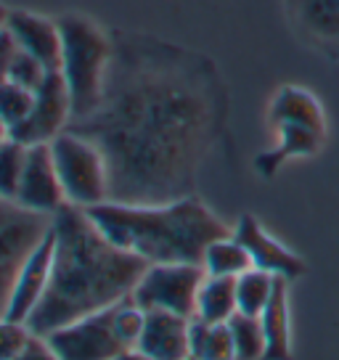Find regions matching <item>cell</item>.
Segmentation results:
<instances>
[{"label": "cell", "mask_w": 339, "mask_h": 360, "mask_svg": "<svg viewBox=\"0 0 339 360\" xmlns=\"http://www.w3.org/2000/svg\"><path fill=\"white\" fill-rule=\"evenodd\" d=\"M223 114V85L207 58L122 34L114 40L98 109L67 130L103 154L109 202L167 204L191 196Z\"/></svg>", "instance_id": "cell-1"}, {"label": "cell", "mask_w": 339, "mask_h": 360, "mask_svg": "<svg viewBox=\"0 0 339 360\" xmlns=\"http://www.w3.org/2000/svg\"><path fill=\"white\" fill-rule=\"evenodd\" d=\"M148 262L117 247L93 223L88 210L64 204L53 214V268L27 328L46 339L79 318L127 300Z\"/></svg>", "instance_id": "cell-2"}, {"label": "cell", "mask_w": 339, "mask_h": 360, "mask_svg": "<svg viewBox=\"0 0 339 360\" xmlns=\"http://www.w3.org/2000/svg\"><path fill=\"white\" fill-rule=\"evenodd\" d=\"M88 214L109 241L143 257L148 265H202L207 247L231 233L226 223L196 196H183L167 204L103 202L91 207Z\"/></svg>", "instance_id": "cell-3"}, {"label": "cell", "mask_w": 339, "mask_h": 360, "mask_svg": "<svg viewBox=\"0 0 339 360\" xmlns=\"http://www.w3.org/2000/svg\"><path fill=\"white\" fill-rule=\"evenodd\" d=\"M61 30V67L72 98V120H82L98 109L112 64L114 40L91 19L69 13L58 19Z\"/></svg>", "instance_id": "cell-4"}, {"label": "cell", "mask_w": 339, "mask_h": 360, "mask_svg": "<svg viewBox=\"0 0 339 360\" xmlns=\"http://www.w3.org/2000/svg\"><path fill=\"white\" fill-rule=\"evenodd\" d=\"M271 122L276 127V148L257 159L260 172L271 175L276 167L292 157H310L316 154L324 135H326V120L318 98L305 88L286 85L276 93L271 106Z\"/></svg>", "instance_id": "cell-5"}, {"label": "cell", "mask_w": 339, "mask_h": 360, "mask_svg": "<svg viewBox=\"0 0 339 360\" xmlns=\"http://www.w3.org/2000/svg\"><path fill=\"white\" fill-rule=\"evenodd\" d=\"M51 154L67 204L91 210L96 204L109 202V169L96 143L72 130H64L51 141Z\"/></svg>", "instance_id": "cell-6"}, {"label": "cell", "mask_w": 339, "mask_h": 360, "mask_svg": "<svg viewBox=\"0 0 339 360\" xmlns=\"http://www.w3.org/2000/svg\"><path fill=\"white\" fill-rule=\"evenodd\" d=\"M53 228V214H40L27 210L13 199L0 196V318H6L13 281L43 238Z\"/></svg>", "instance_id": "cell-7"}, {"label": "cell", "mask_w": 339, "mask_h": 360, "mask_svg": "<svg viewBox=\"0 0 339 360\" xmlns=\"http://www.w3.org/2000/svg\"><path fill=\"white\" fill-rule=\"evenodd\" d=\"M202 265L191 262H162V265H148L146 273L141 276L130 300L143 310H167L186 318L196 315V297L199 286L204 281Z\"/></svg>", "instance_id": "cell-8"}, {"label": "cell", "mask_w": 339, "mask_h": 360, "mask_svg": "<svg viewBox=\"0 0 339 360\" xmlns=\"http://www.w3.org/2000/svg\"><path fill=\"white\" fill-rule=\"evenodd\" d=\"M46 342L58 360H109L124 349H133L117 326V304L56 328Z\"/></svg>", "instance_id": "cell-9"}, {"label": "cell", "mask_w": 339, "mask_h": 360, "mask_svg": "<svg viewBox=\"0 0 339 360\" xmlns=\"http://www.w3.org/2000/svg\"><path fill=\"white\" fill-rule=\"evenodd\" d=\"M72 122V98H69L67 79L61 72H48L46 79L34 90L32 109L27 120L11 127V138L24 146L51 143L64 133Z\"/></svg>", "instance_id": "cell-10"}, {"label": "cell", "mask_w": 339, "mask_h": 360, "mask_svg": "<svg viewBox=\"0 0 339 360\" xmlns=\"http://www.w3.org/2000/svg\"><path fill=\"white\" fill-rule=\"evenodd\" d=\"M13 202L40 214H56L67 204L56 165H53L51 143L27 146V162H24L19 191H16Z\"/></svg>", "instance_id": "cell-11"}, {"label": "cell", "mask_w": 339, "mask_h": 360, "mask_svg": "<svg viewBox=\"0 0 339 360\" xmlns=\"http://www.w3.org/2000/svg\"><path fill=\"white\" fill-rule=\"evenodd\" d=\"M51 268H53V228L37 247L30 252V257L24 259L22 270L13 281V292L8 300L6 318L16 323H27L32 310L40 304L43 294L51 281Z\"/></svg>", "instance_id": "cell-12"}, {"label": "cell", "mask_w": 339, "mask_h": 360, "mask_svg": "<svg viewBox=\"0 0 339 360\" xmlns=\"http://www.w3.org/2000/svg\"><path fill=\"white\" fill-rule=\"evenodd\" d=\"M234 236L241 241V247L247 249L249 259H252V268L265 270V273H271L276 278H286V281L300 278L305 273L302 257H297L292 249H286L271 233H265L262 225L252 214H244L238 220Z\"/></svg>", "instance_id": "cell-13"}, {"label": "cell", "mask_w": 339, "mask_h": 360, "mask_svg": "<svg viewBox=\"0 0 339 360\" xmlns=\"http://www.w3.org/2000/svg\"><path fill=\"white\" fill-rule=\"evenodd\" d=\"M191 318L167 310H148L136 349L148 360H188Z\"/></svg>", "instance_id": "cell-14"}, {"label": "cell", "mask_w": 339, "mask_h": 360, "mask_svg": "<svg viewBox=\"0 0 339 360\" xmlns=\"http://www.w3.org/2000/svg\"><path fill=\"white\" fill-rule=\"evenodd\" d=\"M6 27L16 37V43L24 53L37 58L48 72H56L61 67V30H58V22L43 19V16L30 11H11Z\"/></svg>", "instance_id": "cell-15"}, {"label": "cell", "mask_w": 339, "mask_h": 360, "mask_svg": "<svg viewBox=\"0 0 339 360\" xmlns=\"http://www.w3.org/2000/svg\"><path fill=\"white\" fill-rule=\"evenodd\" d=\"M286 278H276L273 297L260 313L262 334H265V355L262 360H292V339H289V289Z\"/></svg>", "instance_id": "cell-16"}, {"label": "cell", "mask_w": 339, "mask_h": 360, "mask_svg": "<svg viewBox=\"0 0 339 360\" xmlns=\"http://www.w3.org/2000/svg\"><path fill=\"white\" fill-rule=\"evenodd\" d=\"M292 11L310 40L339 48V0H292Z\"/></svg>", "instance_id": "cell-17"}, {"label": "cell", "mask_w": 339, "mask_h": 360, "mask_svg": "<svg viewBox=\"0 0 339 360\" xmlns=\"http://www.w3.org/2000/svg\"><path fill=\"white\" fill-rule=\"evenodd\" d=\"M236 313V278L204 276L196 297V318L207 323H228Z\"/></svg>", "instance_id": "cell-18"}, {"label": "cell", "mask_w": 339, "mask_h": 360, "mask_svg": "<svg viewBox=\"0 0 339 360\" xmlns=\"http://www.w3.org/2000/svg\"><path fill=\"white\" fill-rule=\"evenodd\" d=\"M188 360H236L228 323H207L193 315L188 326Z\"/></svg>", "instance_id": "cell-19"}, {"label": "cell", "mask_w": 339, "mask_h": 360, "mask_svg": "<svg viewBox=\"0 0 339 360\" xmlns=\"http://www.w3.org/2000/svg\"><path fill=\"white\" fill-rule=\"evenodd\" d=\"M202 268L207 276H226V278H238L244 270L252 268V259H249L247 249L241 247L234 233L212 241L207 252H204Z\"/></svg>", "instance_id": "cell-20"}, {"label": "cell", "mask_w": 339, "mask_h": 360, "mask_svg": "<svg viewBox=\"0 0 339 360\" xmlns=\"http://www.w3.org/2000/svg\"><path fill=\"white\" fill-rule=\"evenodd\" d=\"M273 289H276V276L265 273V270H257V268L244 270V273L236 278L238 313L260 318V313L265 310L268 300L273 297Z\"/></svg>", "instance_id": "cell-21"}, {"label": "cell", "mask_w": 339, "mask_h": 360, "mask_svg": "<svg viewBox=\"0 0 339 360\" xmlns=\"http://www.w3.org/2000/svg\"><path fill=\"white\" fill-rule=\"evenodd\" d=\"M234 347H236V360H262L265 355V334H262L260 318L255 315L236 313L228 321Z\"/></svg>", "instance_id": "cell-22"}, {"label": "cell", "mask_w": 339, "mask_h": 360, "mask_svg": "<svg viewBox=\"0 0 339 360\" xmlns=\"http://www.w3.org/2000/svg\"><path fill=\"white\" fill-rule=\"evenodd\" d=\"M32 101L34 90H27L13 79H0V122L8 127V133H11V127L27 120Z\"/></svg>", "instance_id": "cell-23"}, {"label": "cell", "mask_w": 339, "mask_h": 360, "mask_svg": "<svg viewBox=\"0 0 339 360\" xmlns=\"http://www.w3.org/2000/svg\"><path fill=\"white\" fill-rule=\"evenodd\" d=\"M24 162H27V146L24 143L13 141V138L0 143V196L3 199H16Z\"/></svg>", "instance_id": "cell-24"}, {"label": "cell", "mask_w": 339, "mask_h": 360, "mask_svg": "<svg viewBox=\"0 0 339 360\" xmlns=\"http://www.w3.org/2000/svg\"><path fill=\"white\" fill-rule=\"evenodd\" d=\"M30 339H32V331L27 328V323L0 318V360H13L27 347Z\"/></svg>", "instance_id": "cell-25"}, {"label": "cell", "mask_w": 339, "mask_h": 360, "mask_svg": "<svg viewBox=\"0 0 339 360\" xmlns=\"http://www.w3.org/2000/svg\"><path fill=\"white\" fill-rule=\"evenodd\" d=\"M46 75H48V69L43 67L37 58H32L30 53H24V51H19V56L13 58L11 69H8V79L24 85L27 90H37V85L46 79Z\"/></svg>", "instance_id": "cell-26"}, {"label": "cell", "mask_w": 339, "mask_h": 360, "mask_svg": "<svg viewBox=\"0 0 339 360\" xmlns=\"http://www.w3.org/2000/svg\"><path fill=\"white\" fill-rule=\"evenodd\" d=\"M19 43L16 37L8 32V27L0 30V79H8V69H11L13 58L19 56Z\"/></svg>", "instance_id": "cell-27"}, {"label": "cell", "mask_w": 339, "mask_h": 360, "mask_svg": "<svg viewBox=\"0 0 339 360\" xmlns=\"http://www.w3.org/2000/svg\"><path fill=\"white\" fill-rule=\"evenodd\" d=\"M13 360H58V358H56V352L51 349V345H48L46 339L34 337V334H32V339L27 342V347H24Z\"/></svg>", "instance_id": "cell-28"}, {"label": "cell", "mask_w": 339, "mask_h": 360, "mask_svg": "<svg viewBox=\"0 0 339 360\" xmlns=\"http://www.w3.org/2000/svg\"><path fill=\"white\" fill-rule=\"evenodd\" d=\"M109 360H148L141 349H124V352H120V355H114V358H109Z\"/></svg>", "instance_id": "cell-29"}, {"label": "cell", "mask_w": 339, "mask_h": 360, "mask_svg": "<svg viewBox=\"0 0 339 360\" xmlns=\"http://www.w3.org/2000/svg\"><path fill=\"white\" fill-rule=\"evenodd\" d=\"M8 16H11V11H8V8H6V6L0 3V30H3L6 24H8Z\"/></svg>", "instance_id": "cell-30"}, {"label": "cell", "mask_w": 339, "mask_h": 360, "mask_svg": "<svg viewBox=\"0 0 339 360\" xmlns=\"http://www.w3.org/2000/svg\"><path fill=\"white\" fill-rule=\"evenodd\" d=\"M8 138H11V133H8V127H6V124L0 122V143H3V141H8Z\"/></svg>", "instance_id": "cell-31"}]
</instances>
